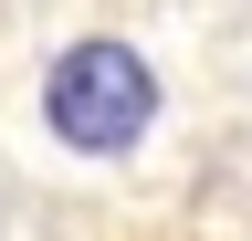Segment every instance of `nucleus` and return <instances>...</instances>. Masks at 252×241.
I'll return each instance as SVG.
<instances>
[{"label":"nucleus","instance_id":"obj_1","mask_svg":"<svg viewBox=\"0 0 252 241\" xmlns=\"http://www.w3.org/2000/svg\"><path fill=\"white\" fill-rule=\"evenodd\" d=\"M42 115H53V136L74 158H126L147 136V115H158V74L126 42H74L53 63V84H42Z\"/></svg>","mask_w":252,"mask_h":241}]
</instances>
